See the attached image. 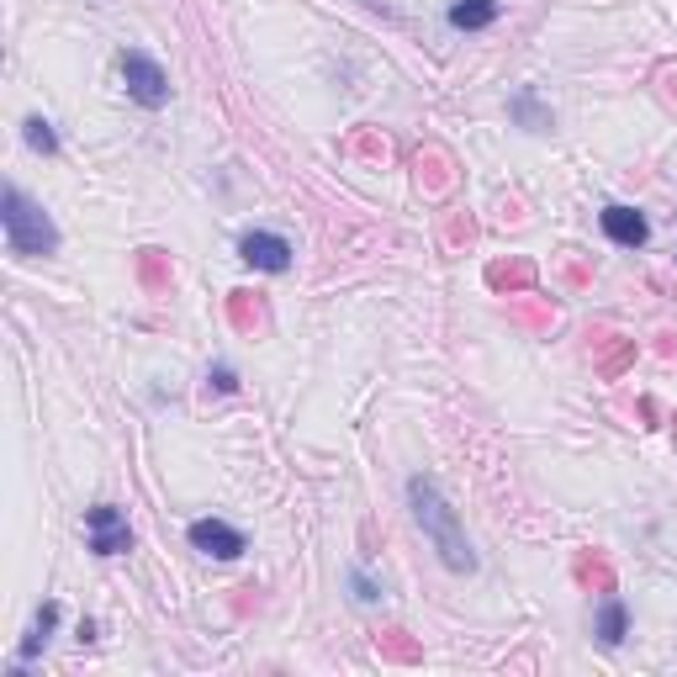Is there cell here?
I'll use <instances>...</instances> for the list:
<instances>
[{
  "mask_svg": "<svg viewBox=\"0 0 677 677\" xmlns=\"http://www.w3.org/2000/svg\"><path fill=\"white\" fill-rule=\"evenodd\" d=\"M217 392H239V371L234 365H212V376H206Z\"/></svg>",
  "mask_w": 677,
  "mask_h": 677,
  "instance_id": "4fadbf2b",
  "label": "cell"
},
{
  "mask_svg": "<svg viewBox=\"0 0 677 677\" xmlns=\"http://www.w3.org/2000/svg\"><path fill=\"white\" fill-rule=\"evenodd\" d=\"M498 22V0H455L450 5V27L455 33H481Z\"/></svg>",
  "mask_w": 677,
  "mask_h": 677,
  "instance_id": "ba28073f",
  "label": "cell"
},
{
  "mask_svg": "<svg viewBox=\"0 0 677 677\" xmlns=\"http://www.w3.org/2000/svg\"><path fill=\"white\" fill-rule=\"evenodd\" d=\"M191 546L212 561H239L249 540H243V529H234L228 518H197V524H191Z\"/></svg>",
  "mask_w": 677,
  "mask_h": 677,
  "instance_id": "5b68a950",
  "label": "cell"
},
{
  "mask_svg": "<svg viewBox=\"0 0 677 677\" xmlns=\"http://www.w3.org/2000/svg\"><path fill=\"white\" fill-rule=\"evenodd\" d=\"M59 630V603H42L38 609V619H33V636L22 640V662H33L42 645H48V636Z\"/></svg>",
  "mask_w": 677,
  "mask_h": 677,
  "instance_id": "30bf717a",
  "label": "cell"
},
{
  "mask_svg": "<svg viewBox=\"0 0 677 677\" xmlns=\"http://www.w3.org/2000/svg\"><path fill=\"white\" fill-rule=\"evenodd\" d=\"M85 540L96 556H122V551H133V524L122 509L96 503V509H85Z\"/></svg>",
  "mask_w": 677,
  "mask_h": 677,
  "instance_id": "3957f363",
  "label": "cell"
},
{
  "mask_svg": "<svg viewBox=\"0 0 677 677\" xmlns=\"http://www.w3.org/2000/svg\"><path fill=\"white\" fill-rule=\"evenodd\" d=\"M408 503H413L418 529L429 535V546L439 551V561H444L450 572H477V551H472V540H466V529H461L455 509L444 503V492H439L435 477H413V481H408Z\"/></svg>",
  "mask_w": 677,
  "mask_h": 677,
  "instance_id": "6da1fadb",
  "label": "cell"
},
{
  "mask_svg": "<svg viewBox=\"0 0 677 677\" xmlns=\"http://www.w3.org/2000/svg\"><path fill=\"white\" fill-rule=\"evenodd\" d=\"M603 234L619 243V249H640V243L651 239V223H645V212H636V206H603Z\"/></svg>",
  "mask_w": 677,
  "mask_h": 677,
  "instance_id": "52a82bcc",
  "label": "cell"
},
{
  "mask_svg": "<svg viewBox=\"0 0 677 677\" xmlns=\"http://www.w3.org/2000/svg\"><path fill=\"white\" fill-rule=\"evenodd\" d=\"M350 582H355V598H360V603H376V598H381V588H376V582H371V577H365L360 566H355V577H350Z\"/></svg>",
  "mask_w": 677,
  "mask_h": 677,
  "instance_id": "5bb4252c",
  "label": "cell"
},
{
  "mask_svg": "<svg viewBox=\"0 0 677 677\" xmlns=\"http://www.w3.org/2000/svg\"><path fill=\"white\" fill-rule=\"evenodd\" d=\"M239 254H243V265H254V271H271V276L291 271V243L280 239V234H243Z\"/></svg>",
  "mask_w": 677,
  "mask_h": 677,
  "instance_id": "8992f818",
  "label": "cell"
},
{
  "mask_svg": "<svg viewBox=\"0 0 677 677\" xmlns=\"http://www.w3.org/2000/svg\"><path fill=\"white\" fill-rule=\"evenodd\" d=\"M0 223H5V249L11 254H22V260H33V254H53L59 249V228H53V217L42 212L38 201H27V191H5V212H0Z\"/></svg>",
  "mask_w": 677,
  "mask_h": 677,
  "instance_id": "7a4b0ae2",
  "label": "cell"
},
{
  "mask_svg": "<svg viewBox=\"0 0 677 677\" xmlns=\"http://www.w3.org/2000/svg\"><path fill=\"white\" fill-rule=\"evenodd\" d=\"M529 265H514V271H503V265H492V286H529Z\"/></svg>",
  "mask_w": 677,
  "mask_h": 677,
  "instance_id": "7c38bea8",
  "label": "cell"
},
{
  "mask_svg": "<svg viewBox=\"0 0 677 677\" xmlns=\"http://www.w3.org/2000/svg\"><path fill=\"white\" fill-rule=\"evenodd\" d=\"M625 630H630V614H625V603L619 598H603V609H598V645H619L625 640Z\"/></svg>",
  "mask_w": 677,
  "mask_h": 677,
  "instance_id": "9c48e42d",
  "label": "cell"
},
{
  "mask_svg": "<svg viewBox=\"0 0 677 677\" xmlns=\"http://www.w3.org/2000/svg\"><path fill=\"white\" fill-rule=\"evenodd\" d=\"M27 143H33L38 154H59V133H53V122L27 117Z\"/></svg>",
  "mask_w": 677,
  "mask_h": 677,
  "instance_id": "8fae6325",
  "label": "cell"
},
{
  "mask_svg": "<svg viewBox=\"0 0 677 677\" xmlns=\"http://www.w3.org/2000/svg\"><path fill=\"white\" fill-rule=\"evenodd\" d=\"M514 112H518L524 122H535V127H546V122H551V117H540V112H535V96H529V90H524V96L514 101Z\"/></svg>",
  "mask_w": 677,
  "mask_h": 677,
  "instance_id": "9a60e30c",
  "label": "cell"
},
{
  "mask_svg": "<svg viewBox=\"0 0 677 677\" xmlns=\"http://www.w3.org/2000/svg\"><path fill=\"white\" fill-rule=\"evenodd\" d=\"M122 80H127V96L138 106H149V112H160L164 101H170V75L149 53H122Z\"/></svg>",
  "mask_w": 677,
  "mask_h": 677,
  "instance_id": "277c9868",
  "label": "cell"
}]
</instances>
